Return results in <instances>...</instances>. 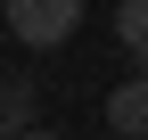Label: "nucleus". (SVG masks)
Returning a JSON list of instances; mask_svg holds the SVG:
<instances>
[{
	"label": "nucleus",
	"mask_w": 148,
	"mask_h": 140,
	"mask_svg": "<svg viewBox=\"0 0 148 140\" xmlns=\"http://www.w3.org/2000/svg\"><path fill=\"white\" fill-rule=\"evenodd\" d=\"M8 8V33L25 49H58L74 25H82V0H0Z\"/></svg>",
	"instance_id": "f257e3e1"
},
{
	"label": "nucleus",
	"mask_w": 148,
	"mask_h": 140,
	"mask_svg": "<svg viewBox=\"0 0 148 140\" xmlns=\"http://www.w3.org/2000/svg\"><path fill=\"white\" fill-rule=\"evenodd\" d=\"M107 132L115 140H148V74H132V82L107 91Z\"/></svg>",
	"instance_id": "f03ea898"
},
{
	"label": "nucleus",
	"mask_w": 148,
	"mask_h": 140,
	"mask_svg": "<svg viewBox=\"0 0 148 140\" xmlns=\"http://www.w3.org/2000/svg\"><path fill=\"white\" fill-rule=\"evenodd\" d=\"M33 107H41V91H33L25 74L0 82V132H8V140H25V132H33Z\"/></svg>",
	"instance_id": "7ed1b4c3"
},
{
	"label": "nucleus",
	"mask_w": 148,
	"mask_h": 140,
	"mask_svg": "<svg viewBox=\"0 0 148 140\" xmlns=\"http://www.w3.org/2000/svg\"><path fill=\"white\" fill-rule=\"evenodd\" d=\"M115 41L148 58V0H115Z\"/></svg>",
	"instance_id": "20e7f679"
},
{
	"label": "nucleus",
	"mask_w": 148,
	"mask_h": 140,
	"mask_svg": "<svg viewBox=\"0 0 148 140\" xmlns=\"http://www.w3.org/2000/svg\"><path fill=\"white\" fill-rule=\"evenodd\" d=\"M25 140H66V132H41V124H33V132H25Z\"/></svg>",
	"instance_id": "39448f33"
},
{
	"label": "nucleus",
	"mask_w": 148,
	"mask_h": 140,
	"mask_svg": "<svg viewBox=\"0 0 148 140\" xmlns=\"http://www.w3.org/2000/svg\"><path fill=\"white\" fill-rule=\"evenodd\" d=\"M0 82H8V66H0Z\"/></svg>",
	"instance_id": "423d86ee"
},
{
	"label": "nucleus",
	"mask_w": 148,
	"mask_h": 140,
	"mask_svg": "<svg viewBox=\"0 0 148 140\" xmlns=\"http://www.w3.org/2000/svg\"><path fill=\"white\" fill-rule=\"evenodd\" d=\"M0 140H8V132H0Z\"/></svg>",
	"instance_id": "0eeeda50"
}]
</instances>
